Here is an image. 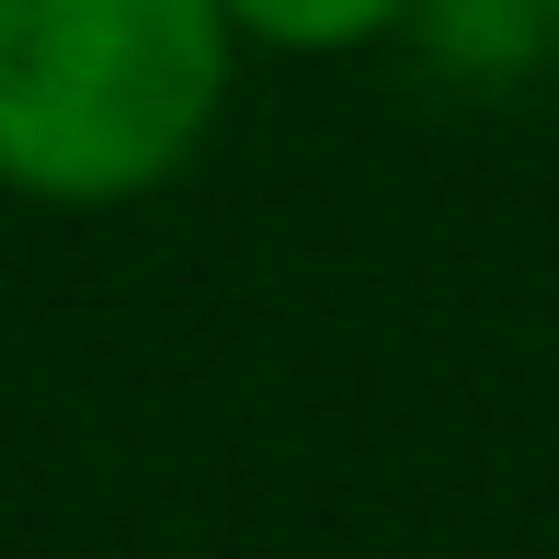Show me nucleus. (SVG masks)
<instances>
[{"instance_id": "obj_1", "label": "nucleus", "mask_w": 559, "mask_h": 559, "mask_svg": "<svg viewBox=\"0 0 559 559\" xmlns=\"http://www.w3.org/2000/svg\"><path fill=\"white\" fill-rule=\"evenodd\" d=\"M228 69L217 0H0V183L35 206L160 194L217 138Z\"/></svg>"}, {"instance_id": "obj_2", "label": "nucleus", "mask_w": 559, "mask_h": 559, "mask_svg": "<svg viewBox=\"0 0 559 559\" xmlns=\"http://www.w3.org/2000/svg\"><path fill=\"white\" fill-rule=\"evenodd\" d=\"M240 46H274V58H354V46L400 35L412 0H217Z\"/></svg>"}, {"instance_id": "obj_3", "label": "nucleus", "mask_w": 559, "mask_h": 559, "mask_svg": "<svg viewBox=\"0 0 559 559\" xmlns=\"http://www.w3.org/2000/svg\"><path fill=\"white\" fill-rule=\"evenodd\" d=\"M412 35L435 46L445 69L502 81V69H525L537 46H559V23H548V0H412Z\"/></svg>"}, {"instance_id": "obj_4", "label": "nucleus", "mask_w": 559, "mask_h": 559, "mask_svg": "<svg viewBox=\"0 0 559 559\" xmlns=\"http://www.w3.org/2000/svg\"><path fill=\"white\" fill-rule=\"evenodd\" d=\"M548 23H559V0H548Z\"/></svg>"}]
</instances>
